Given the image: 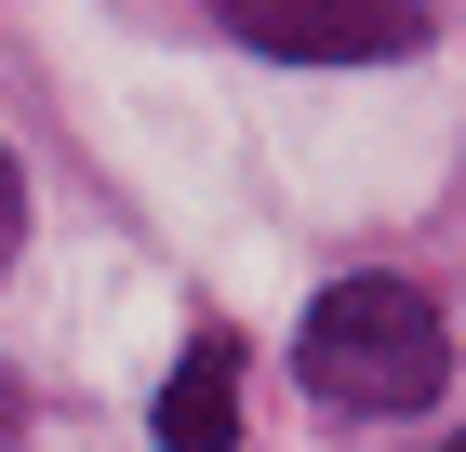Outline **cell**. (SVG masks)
I'll return each mask as SVG.
<instances>
[{"label":"cell","mask_w":466,"mask_h":452,"mask_svg":"<svg viewBox=\"0 0 466 452\" xmlns=\"http://www.w3.org/2000/svg\"><path fill=\"white\" fill-rule=\"evenodd\" d=\"M293 373L320 386L333 413H413L453 373V333H440V306L413 279H333L307 306V333H293Z\"/></svg>","instance_id":"6da1fadb"},{"label":"cell","mask_w":466,"mask_h":452,"mask_svg":"<svg viewBox=\"0 0 466 452\" xmlns=\"http://www.w3.org/2000/svg\"><path fill=\"white\" fill-rule=\"evenodd\" d=\"M240 40H267V54H307V67H360V54H413L427 40V14L413 0H214Z\"/></svg>","instance_id":"7a4b0ae2"},{"label":"cell","mask_w":466,"mask_h":452,"mask_svg":"<svg viewBox=\"0 0 466 452\" xmlns=\"http://www.w3.org/2000/svg\"><path fill=\"white\" fill-rule=\"evenodd\" d=\"M147 413H160V452H240V347H227V333H200Z\"/></svg>","instance_id":"3957f363"},{"label":"cell","mask_w":466,"mask_h":452,"mask_svg":"<svg viewBox=\"0 0 466 452\" xmlns=\"http://www.w3.org/2000/svg\"><path fill=\"white\" fill-rule=\"evenodd\" d=\"M14 240H27V186H14V146H0V266H14Z\"/></svg>","instance_id":"277c9868"},{"label":"cell","mask_w":466,"mask_h":452,"mask_svg":"<svg viewBox=\"0 0 466 452\" xmlns=\"http://www.w3.org/2000/svg\"><path fill=\"white\" fill-rule=\"evenodd\" d=\"M0 452H14V386H0Z\"/></svg>","instance_id":"5b68a950"}]
</instances>
